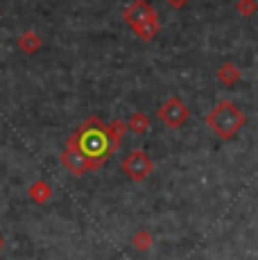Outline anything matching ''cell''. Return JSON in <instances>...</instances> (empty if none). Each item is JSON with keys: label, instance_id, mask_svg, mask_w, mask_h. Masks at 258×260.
Here are the masks:
<instances>
[{"label": "cell", "instance_id": "obj_1", "mask_svg": "<svg viewBox=\"0 0 258 260\" xmlns=\"http://www.w3.org/2000/svg\"><path fill=\"white\" fill-rule=\"evenodd\" d=\"M206 124L222 138V141H229V138H233L242 129V124H245V113H242L233 102L224 100V102H220L206 116Z\"/></svg>", "mask_w": 258, "mask_h": 260}, {"label": "cell", "instance_id": "obj_2", "mask_svg": "<svg viewBox=\"0 0 258 260\" xmlns=\"http://www.w3.org/2000/svg\"><path fill=\"white\" fill-rule=\"evenodd\" d=\"M122 18H125V23L136 32V37L143 39V41H150V39H154L158 34L156 12L147 5V0H134L125 12H122Z\"/></svg>", "mask_w": 258, "mask_h": 260}, {"label": "cell", "instance_id": "obj_3", "mask_svg": "<svg viewBox=\"0 0 258 260\" xmlns=\"http://www.w3.org/2000/svg\"><path fill=\"white\" fill-rule=\"evenodd\" d=\"M75 141L82 149V154L86 156V161L91 158H102L109 149V141H107V134L104 129H98V127H91V122H86L84 132H79V136H75ZM91 166V163H88Z\"/></svg>", "mask_w": 258, "mask_h": 260}, {"label": "cell", "instance_id": "obj_4", "mask_svg": "<svg viewBox=\"0 0 258 260\" xmlns=\"http://www.w3.org/2000/svg\"><path fill=\"white\" fill-rule=\"evenodd\" d=\"M188 116H190V113H188V107L181 98H168L166 102H163V107L158 109V118H161L163 124L170 129L183 127Z\"/></svg>", "mask_w": 258, "mask_h": 260}, {"label": "cell", "instance_id": "obj_5", "mask_svg": "<svg viewBox=\"0 0 258 260\" xmlns=\"http://www.w3.org/2000/svg\"><path fill=\"white\" fill-rule=\"evenodd\" d=\"M122 168H125L127 177L132 179V181H145L152 174V170H154V163H152V158L147 156L145 152H132L125 158Z\"/></svg>", "mask_w": 258, "mask_h": 260}, {"label": "cell", "instance_id": "obj_6", "mask_svg": "<svg viewBox=\"0 0 258 260\" xmlns=\"http://www.w3.org/2000/svg\"><path fill=\"white\" fill-rule=\"evenodd\" d=\"M61 163L71 170L73 174H82L84 170L91 168V166H88V161H86V156H84L82 149H79V145H77L75 138H71V141H68L66 152L61 154Z\"/></svg>", "mask_w": 258, "mask_h": 260}, {"label": "cell", "instance_id": "obj_7", "mask_svg": "<svg viewBox=\"0 0 258 260\" xmlns=\"http://www.w3.org/2000/svg\"><path fill=\"white\" fill-rule=\"evenodd\" d=\"M18 48H21L25 54H34L39 48H41V39H39L34 32H25V34H21V39H18Z\"/></svg>", "mask_w": 258, "mask_h": 260}, {"label": "cell", "instance_id": "obj_8", "mask_svg": "<svg viewBox=\"0 0 258 260\" xmlns=\"http://www.w3.org/2000/svg\"><path fill=\"white\" fill-rule=\"evenodd\" d=\"M107 141L109 145H111V149H116L118 145H120V138H122V134H125V122H120V120H116V122H111L109 124V129L107 132Z\"/></svg>", "mask_w": 258, "mask_h": 260}, {"label": "cell", "instance_id": "obj_9", "mask_svg": "<svg viewBox=\"0 0 258 260\" xmlns=\"http://www.w3.org/2000/svg\"><path fill=\"white\" fill-rule=\"evenodd\" d=\"M50 194H52V190L46 181H37L32 188H29V197H32L37 204H46L48 199H50Z\"/></svg>", "mask_w": 258, "mask_h": 260}, {"label": "cell", "instance_id": "obj_10", "mask_svg": "<svg viewBox=\"0 0 258 260\" xmlns=\"http://www.w3.org/2000/svg\"><path fill=\"white\" fill-rule=\"evenodd\" d=\"M217 77H220L222 84H227V86H231L233 82H238L240 79V71H238L233 63H224V66L217 71Z\"/></svg>", "mask_w": 258, "mask_h": 260}, {"label": "cell", "instance_id": "obj_11", "mask_svg": "<svg viewBox=\"0 0 258 260\" xmlns=\"http://www.w3.org/2000/svg\"><path fill=\"white\" fill-rule=\"evenodd\" d=\"M129 129H132L134 134H145L147 129H150V120L143 116V113H132V118H129Z\"/></svg>", "mask_w": 258, "mask_h": 260}, {"label": "cell", "instance_id": "obj_12", "mask_svg": "<svg viewBox=\"0 0 258 260\" xmlns=\"http://www.w3.org/2000/svg\"><path fill=\"white\" fill-rule=\"evenodd\" d=\"M254 12H256V3L254 0H240V3H238V14H240V16H254Z\"/></svg>", "mask_w": 258, "mask_h": 260}, {"label": "cell", "instance_id": "obj_13", "mask_svg": "<svg viewBox=\"0 0 258 260\" xmlns=\"http://www.w3.org/2000/svg\"><path fill=\"white\" fill-rule=\"evenodd\" d=\"M166 3H168V5H170V7H175V9H181V7H183V5H186V3H188V0H166Z\"/></svg>", "mask_w": 258, "mask_h": 260}, {"label": "cell", "instance_id": "obj_14", "mask_svg": "<svg viewBox=\"0 0 258 260\" xmlns=\"http://www.w3.org/2000/svg\"><path fill=\"white\" fill-rule=\"evenodd\" d=\"M3 244H5V242H3V236H0V249H3Z\"/></svg>", "mask_w": 258, "mask_h": 260}]
</instances>
